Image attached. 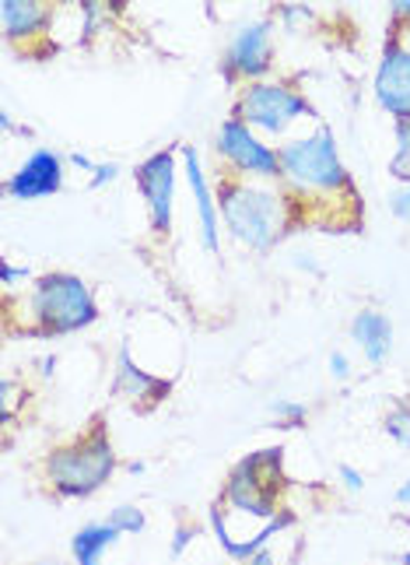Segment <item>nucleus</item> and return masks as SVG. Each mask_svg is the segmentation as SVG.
I'll return each mask as SVG.
<instances>
[{
	"instance_id": "f257e3e1",
	"label": "nucleus",
	"mask_w": 410,
	"mask_h": 565,
	"mask_svg": "<svg viewBox=\"0 0 410 565\" xmlns=\"http://www.w3.org/2000/svg\"><path fill=\"white\" fill-rule=\"evenodd\" d=\"M218 207L231 236L260 253L278 246L284 239V232L291 228V218H295L288 193L246 183L236 177H225L218 183Z\"/></svg>"
},
{
	"instance_id": "f03ea898",
	"label": "nucleus",
	"mask_w": 410,
	"mask_h": 565,
	"mask_svg": "<svg viewBox=\"0 0 410 565\" xmlns=\"http://www.w3.org/2000/svg\"><path fill=\"white\" fill-rule=\"evenodd\" d=\"M116 463L120 460H116L109 428L99 418L91 425V433H85L82 439H74L67 446H56L43 467H46V481L53 484L56 495L88 499L112 478Z\"/></svg>"
},
{
	"instance_id": "7ed1b4c3",
	"label": "nucleus",
	"mask_w": 410,
	"mask_h": 565,
	"mask_svg": "<svg viewBox=\"0 0 410 565\" xmlns=\"http://www.w3.org/2000/svg\"><path fill=\"white\" fill-rule=\"evenodd\" d=\"M29 317L35 320V334L43 338L77 334L99 320V302L77 275L53 270V275L35 278L29 291Z\"/></svg>"
},
{
	"instance_id": "20e7f679",
	"label": "nucleus",
	"mask_w": 410,
	"mask_h": 565,
	"mask_svg": "<svg viewBox=\"0 0 410 565\" xmlns=\"http://www.w3.org/2000/svg\"><path fill=\"white\" fill-rule=\"evenodd\" d=\"M278 154H281V180L299 198H305V193H337V190L355 193V180H350L347 166L341 162V151L330 127H316V134H309V138L281 145Z\"/></svg>"
},
{
	"instance_id": "39448f33",
	"label": "nucleus",
	"mask_w": 410,
	"mask_h": 565,
	"mask_svg": "<svg viewBox=\"0 0 410 565\" xmlns=\"http://www.w3.org/2000/svg\"><path fill=\"white\" fill-rule=\"evenodd\" d=\"M236 120H242L249 130L257 127L263 134H273V138H281V134L299 124L302 116L309 120H316V106H312L305 95H299L291 85H281V82H252L249 88H242L239 103H236Z\"/></svg>"
},
{
	"instance_id": "423d86ee",
	"label": "nucleus",
	"mask_w": 410,
	"mask_h": 565,
	"mask_svg": "<svg viewBox=\"0 0 410 565\" xmlns=\"http://www.w3.org/2000/svg\"><path fill=\"white\" fill-rule=\"evenodd\" d=\"M218 154L239 172V177H260V180H281V154L278 148L263 145L242 120L228 116L218 130Z\"/></svg>"
},
{
	"instance_id": "0eeeda50",
	"label": "nucleus",
	"mask_w": 410,
	"mask_h": 565,
	"mask_svg": "<svg viewBox=\"0 0 410 565\" xmlns=\"http://www.w3.org/2000/svg\"><path fill=\"white\" fill-rule=\"evenodd\" d=\"M270 67H273V18H257V22H246L231 35L222 61V74L228 85H236L239 77H246L252 85Z\"/></svg>"
},
{
	"instance_id": "6e6552de",
	"label": "nucleus",
	"mask_w": 410,
	"mask_h": 565,
	"mask_svg": "<svg viewBox=\"0 0 410 565\" xmlns=\"http://www.w3.org/2000/svg\"><path fill=\"white\" fill-rule=\"evenodd\" d=\"M137 190L148 204V218L154 236H169L172 232V198H175V151H154L137 166L133 172Z\"/></svg>"
},
{
	"instance_id": "1a4fd4ad",
	"label": "nucleus",
	"mask_w": 410,
	"mask_h": 565,
	"mask_svg": "<svg viewBox=\"0 0 410 565\" xmlns=\"http://www.w3.org/2000/svg\"><path fill=\"white\" fill-rule=\"evenodd\" d=\"M64 190V159L53 148H35L22 169L4 180V193L14 201H43Z\"/></svg>"
},
{
	"instance_id": "9d476101",
	"label": "nucleus",
	"mask_w": 410,
	"mask_h": 565,
	"mask_svg": "<svg viewBox=\"0 0 410 565\" xmlns=\"http://www.w3.org/2000/svg\"><path fill=\"white\" fill-rule=\"evenodd\" d=\"M376 103L393 120H407L410 116V46H403L397 35L386 43V53L376 71Z\"/></svg>"
},
{
	"instance_id": "9b49d317",
	"label": "nucleus",
	"mask_w": 410,
	"mask_h": 565,
	"mask_svg": "<svg viewBox=\"0 0 410 565\" xmlns=\"http://www.w3.org/2000/svg\"><path fill=\"white\" fill-rule=\"evenodd\" d=\"M169 390H172V380L148 373V369H141L133 362L127 344L120 348V359H116V380H112V394L116 397L133 404V407H141V412H148V407L162 404L169 397Z\"/></svg>"
},
{
	"instance_id": "f8f14e48",
	"label": "nucleus",
	"mask_w": 410,
	"mask_h": 565,
	"mask_svg": "<svg viewBox=\"0 0 410 565\" xmlns=\"http://www.w3.org/2000/svg\"><path fill=\"white\" fill-rule=\"evenodd\" d=\"M222 502L231 505V510H239V513L260 516V520H273L281 513L278 510V495L263 489L260 478L252 475V467L246 463V457L231 467V475L225 481V492H222Z\"/></svg>"
},
{
	"instance_id": "ddd939ff",
	"label": "nucleus",
	"mask_w": 410,
	"mask_h": 565,
	"mask_svg": "<svg viewBox=\"0 0 410 565\" xmlns=\"http://www.w3.org/2000/svg\"><path fill=\"white\" fill-rule=\"evenodd\" d=\"M183 159H186V180L193 190V201H197V222H201V243L207 253H218L222 249V218H218V201H214L211 183L201 169V154L193 145H183Z\"/></svg>"
},
{
	"instance_id": "4468645a",
	"label": "nucleus",
	"mask_w": 410,
	"mask_h": 565,
	"mask_svg": "<svg viewBox=\"0 0 410 565\" xmlns=\"http://www.w3.org/2000/svg\"><path fill=\"white\" fill-rule=\"evenodd\" d=\"M350 341L362 348V355L373 362V365H382L393 352V320L379 309H362L350 320Z\"/></svg>"
},
{
	"instance_id": "2eb2a0df",
	"label": "nucleus",
	"mask_w": 410,
	"mask_h": 565,
	"mask_svg": "<svg viewBox=\"0 0 410 565\" xmlns=\"http://www.w3.org/2000/svg\"><path fill=\"white\" fill-rule=\"evenodd\" d=\"M0 22H4V35L11 43H22V39H35L39 32H46L53 11L46 4H35V0H4L0 4Z\"/></svg>"
},
{
	"instance_id": "dca6fc26",
	"label": "nucleus",
	"mask_w": 410,
	"mask_h": 565,
	"mask_svg": "<svg viewBox=\"0 0 410 565\" xmlns=\"http://www.w3.org/2000/svg\"><path fill=\"white\" fill-rule=\"evenodd\" d=\"M116 537H120V531H116L109 520L85 523V527L71 537V555L77 565H102V555L112 548Z\"/></svg>"
},
{
	"instance_id": "f3484780",
	"label": "nucleus",
	"mask_w": 410,
	"mask_h": 565,
	"mask_svg": "<svg viewBox=\"0 0 410 565\" xmlns=\"http://www.w3.org/2000/svg\"><path fill=\"white\" fill-rule=\"evenodd\" d=\"M389 177L410 186V116L407 120H397V151L389 159Z\"/></svg>"
},
{
	"instance_id": "a211bd4d",
	"label": "nucleus",
	"mask_w": 410,
	"mask_h": 565,
	"mask_svg": "<svg viewBox=\"0 0 410 565\" xmlns=\"http://www.w3.org/2000/svg\"><path fill=\"white\" fill-rule=\"evenodd\" d=\"M386 436L393 439L397 446H403V450H410V397H400L393 404V412L386 415Z\"/></svg>"
},
{
	"instance_id": "6ab92c4d",
	"label": "nucleus",
	"mask_w": 410,
	"mask_h": 565,
	"mask_svg": "<svg viewBox=\"0 0 410 565\" xmlns=\"http://www.w3.org/2000/svg\"><path fill=\"white\" fill-rule=\"evenodd\" d=\"M270 415L278 418L281 428H302L305 418H309V407L299 404V401H288V397H278V401H270Z\"/></svg>"
},
{
	"instance_id": "aec40b11",
	"label": "nucleus",
	"mask_w": 410,
	"mask_h": 565,
	"mask_svg": "<svg viewBox=\"0 0 410 565\" xmlns=\"http://www.w3.org/2000/svg\"><path fill=\"white\" fill-rule=\"evenodd\" d=\"M109 523L120 534H141L144 531V513L137 510V505H130V502H123V505H116V510L109 513Z\"/></svg>"
},
{
	"instance_id": "412c9836",
	"label": "nucleus",
	"mask_w": 410,
	"mask_h": 565,
	"mask_svg": "<svg viewBox=\"0 0 410 565\" xmlns=\"http://www.w3.org/2000/svg\"><path fill=\"white\" fill-rule=\"evenodd\" d=\"M201 531H197V523H180V527H175V537H172V555L180 558L190 544H193V537H197Z\"/></svg>"
},
{
	"instance_id": "4be33fe9",
	"label": "nucleus",
	"mask_w": 410,
	"mask_h": 565,
	"mask_svg": "<svg viewBox=\"0 0 410 565\" xmlns=\"http://www.w3.org/2000/svg\"><path fill=\"white\" fill-rule=\"evenodd\" d=\"M389 211L410 225V186H400L397 193H389Z\"/></svg>"
},
{
	"instance_id": "5701e85b",
	"label": "nucleus",
	"mask_w": 410,
	"mask_h": 565,
	"mask_svg": "<svg viewBox=\"0 0 410 565\" xmlns=\"http://www.w3.org/2000/svg\"><path fill=\"white\" fill-rule=\"evenodd\" d=\"M116 177H120V166H116V162H99V166H95V172H91L88 186H91V190H99V186L112 183Z\"/></svg>"
},
{
	"instance_id": "b1692460",
	"label": "nucleus",
	"mask_w": 410,
	"mask_h": 565,
	"mask_svg": "<svg viewBox=\"0 0 410 565\" xmlns=\"http://www.w3.org/2000/svg\"><path fill=\"white\" fill-rule=\"evenodd\" d=\"M337 478L344 481V489H347V492H362V489H365V475L358 471V467H350V463H341V467H337Z\"/></svg>"
},
{
	"instance_id": "393cba45",
	"label": "nucleus",
	"mask_w": 410,
	"mask_h": 565,
	"mask_svg": "<svg viewBox=\"0 0 410 565\" xmlns=\"http://www.w3.org/2000/svg\"><path fill=\"white\" fill-rule=\"evenodd\" d=\"M25 278H32L29 267H14L8 260H0V285H14V281H25Z\"/></svg>"
},
{
	"instance_id": "a878e982",
	"label": "nucleus",
	"mask_w": 410,
	"mask_h": 565,
	"mask_svg": "<svg viewBox=\"0 0 410 565\" xmlns=\"http://www.w3.org/2000/svg\"><path fill=\"white\" fill-rule=\"evenodd\" d=\"M330 376L341 380V383L350 376V359H347L344 352H334V355H330Z\"/></svg>"
},
{
	"instance_id": "bb28decb",
	"label": "nucleus",
	"mask_w": 410,
	"mask_h": 565,
	"mask_svg": "<svg viewBox=\"0 0 410 565\" xmlns=\"http://www.w3.org/2000/svg\"><path fill=\"white\" fill-rule=\"evenodd\" d=\"M278 14L284 18V22H309V18H312L309 8H281Z\"/></svg>"
},
{
	"instance_id": "cd10ccee",
	"label": "nucleus",
	"mask_w": 410,
	"mask_h": 565,
	"mask_svg": "<svg viewBox=\"0 0 410 565\" xmlns=\"http://www.w3.org/2000/svg\"><path fill=\"white\" fill-rule=\"evenodd\" d=\"M389 18L400 25V22H407L410 18V0H397V4H389Z\"/></svg>"
},
{
	"instance_id": "c85d7f7f",
	"label": "nucleus",
	"mask_w": 410,
	"mask_h": 565,
	"mask_svg": "<svg viewBox=\"0 0 410 565\" xmlns=\"http://www.w3.org/2000/svg\"><path fill=\"white\" fill-rule=\"evenodd\" d=\"M71 162H74L77 169H85V172H95V162L88 159V154H82V151H71Z\"/></svg>"
},
{
	"instance_id": "c756f323",
	"label": "nucleus",
	"mask_w": 410,
	"mask_h": 565,
	"mask_svg": "<svg viewBox=\"0 0 410 565\" xmlns=\"http://www.w3.org/2000/svg\"><path fill=\"white\" fill-rule=\"evenodd\" d=\"M246 565H278V562H273V555H270V548H263V552H257V555H252Z\"/></svg>"
},
{
	"instance_id": "7c9ffc66",
	"label": "nucleus",
	"mask_w": 410,
	"mask_h": 565,
	"mask_svg": "<svg viewBox=\"0 0 410 565\" xmlns=\"http://www.w3.org/2000/svg\"><path fill=\"white\" fill-rule=\"evenodd\" d=\"M397 502H400V505H410V478L397 489Z\"/></svg>"
},
{
	"instance_id": "2f4dec72",
	"label": "nucleus",
	"mask_w": 410,
	"mask_h": 565,
	"mask_svg": "<svg viewBox=\"0 0 410 565\" xmlns=\"http://www.w3.org/2000/svg\"><path fill=\"white\" fill-rule=\"evenodd\" d=\"M53 369H56V359H43V376H50Z\"/></svg>"
},
{
	"instance_id": "473e14b6",
	"label": "nucleus",
	"mask_w": 410,
	"mask_h": 565,
	"mask_svg": "<svg viewBox=\"0 0 410 565\" xmlns=\"http://www.w3.org/2000/svg\"><path fill=\"white\" fill-rule=\"evenodd\" d=\"M400 565H410V552H403V555H400Z\"/></svg>"
},
{
	"instance_id": "72a5a7b5",
	"label": "nucleus",
	"mask_w": 410,
	"mask_h": 565,
	"mask_svg": "<svg viewBox=\"0 0 410 565\" xmlns=\"http://www.w3.org/2000/svg\"><path fill=\"white\" fill-rule=\"evenodd\" d=\"M403 523H407V527H410V516H407V520H403Z\"/></svg>"
}]
</instances>
